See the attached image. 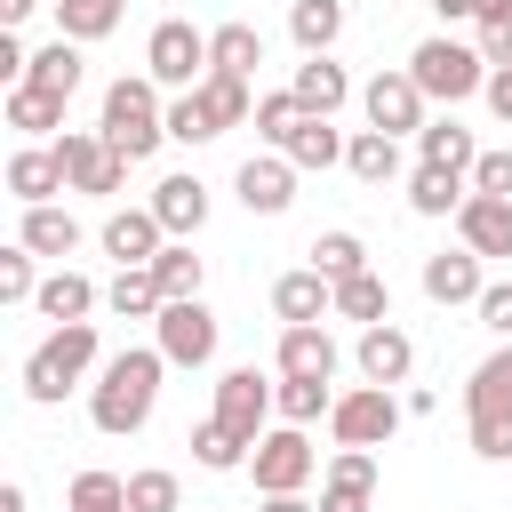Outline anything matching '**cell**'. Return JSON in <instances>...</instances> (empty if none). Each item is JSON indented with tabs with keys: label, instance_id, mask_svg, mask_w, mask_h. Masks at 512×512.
Wrapping results in <instances>:
<instances>
[{
	"label": "cell",
	"instance_id": "d590c367",
	"mask_svg": "<svg viewBox=\"0 0 512 512\" xmlns=\"http://www.w3.org/2000/svg\"><path fill=\"white\" fill-rule=\"evenodd\" d=\"M312 272H320V280H352V272H368L360 232H320V240H312Z\"/></svg>",
	"mask_w": 512,
	"mask_h": 512
},
{
	"label": "cell",
	"instance_id": "1f68e13d",
	"mask_svg": "<svg viewBox=\"0 0 512 512\" xmlns=\"http://www.w3.org/2000/svg\"><path fill=\"white\" fill-rule=\"evenodd\" d=\"M24 88L72 96V88H80V40H48V48H32V72H24Z\"/></svg>",
	"mask_w": 512,
	"mask_h": 512
},
{
	"label": "cell",
	"instance_id": "ee69618b",
	"mask_svg": "<svg viewBox=\"0 0 512 512\" xmlns=\"http://www.w3.org/2000/svg\"><path fill=\"white\" fill-rule=\"evenodd\" d=\"M128 512H176V472H128Z\"/></svg>",
	"mask_w": 512,
	"mask_h": 512
},
{
	"label": "cell",
	"instance_id": "681fc988",
	"mask_svg": "<svg viewBox=\"0 0 512 512\" xmlns=\"http://www.w3.org/2000/svg\"><path fill=\"white\" fill-rule=\"evenodd\" d=\"M480 56H488L496 72H512V16H488V24H480Z\"/></svg>",
	"mask_w": 512,
	"mask_h": 512
},
{
	"label": "cell",
	"instance_id": "f5cc1de1",
	"mask_svg": "<svg viewBox=\"0 0 512 512\" xmlns=\"http://www.w3.org/2000/svg\"><path fill=\"white\" fill-rule=\"evenodd\" d=\"M264 512H320V504H304V496H264Z\"/></svg>",
	"mask_w": 512,
	"mask_h": 512
},
{
	"label": "cell",
	"instance_id": "ba28073f",
	"mask_svg": "<svg viewBox=\"0 0 512 512\" xmlns=\"http://www.w3.org/2000/svg\"><path fill=\"white\" fill-rule=\"evenodd\" d=\"M56 160H64V184L72 192H96V200H112L120 184H128V152H112L104 136H88V128H72L64 144H48Z\"/></svg>",
	"mask_w": 512,
	"mask_h": 512
},
{
	"label": "cell",
	"instance_id": "f1b7e54d",
	"mask_svg": "<svg viewBox=\"0 0 512 512\" xmlns=\"http://www.w3.org/2000/svg\"><path fill=\"white\" fill-rule=\"evenodd\" d=\"M16 248H32V256H72L80 248V224L48 200V208H24V232H16Z\"/></svg>",
	"mask_w": 512,
	"mask_h": 512
},
{
	"label": "cell",
	"instance_id": "e0dca14e",
	"mask_svg": "<svg viewBox=\"0 0 512 512\" xmlns=\"http://www.w3.org/2000/svg\"><path fill=\"white\" fill-rule=\"evenodd\" d=\"M280 376L288 384H328L336 376V344H328L320 320L312 328H280Z\"/></svg>",
	"mask_w": 512,
	"mask_h": 512
},
{
	"label": "cell",
	"instance_id": "b9f144b4",
	"mask_svg": "<svg viewBox=\"0 0 512 512\" xmlns=\"http://www.w3.org/2000/svg\"><path fill=\"white\" fill-rule=\"evenodd\" d=\"M296 120H304V104H296L288 88H280V96H256V136H264L272 152H280V136H288Z\"/></svg>",
	"mask_w": 512,
	"mask_h": 512
},
{
	"label": "cell",
	"instance_id": "83f0119b",
	"mask_svg": "<svg viewBox=\"0 0 512 512\" xmlns=\"http://www.w3.org/2000/svg\"><path fill=\"white\" fill-rule=\"evenodd\" d=\"M344 168H352L360 184H392V176H400V136H384V128H360V136L344 144Z\"/></svg>",
	"mask_w": 512,
	"mask_h": 512
},
{
	"label": "cell",
	"instance_id": "7402d4cb",
	"mask_svg": "<svg viewBox=\"0 0 512 512\" xmlns=\"http://www.w3.org/2000/svg\"><path fill=\"white\" fill-rule=\"evenodd\" d=\"M408 368H416V344H408L392 320H384V328H360V376H368V384L392 392V384H408Z\"/></svg>",
	"mask_w": 512,
	"mask_h": 512
},
{
	"label": "cell",
	"instance_id": "74e56055",
	"mask_svg": "<svg viewBox=\"0 0 512 512\" xmlns=\"http://www.w3.org/2000/svg\"><path fill=\"white\" fill-rule=\"evenodd\" d=\"M152 280H160V296H168V304H184V296H200V256L176 240V248H160V256H152Z\"/></svg>",
	"mask_w": 512,
	"mask_h": 512
},
{
	"label": "cell",
	"instance_id": "2e32d148",
	"mask_svg": "<svg viewBox=\"0 0 512 512\" xmlns=\"http://www.w3.org/2000/svg\"><path fill=\"white\" fill-rule=\"evenodd\" d=\"M272 312H280L288 328H312L320 312H336V280H320L312 264H304V272H280V280H272Z\"/></svg>",
	"mask_w": 512,
	"mask_h": 512
},
{
	"label": "cell",
	"instance_id": "e575fe53",
	"mask_svg": "<svg viewBox=\"0 0 512 512\" xmlns=\"http://www.w3.org/2000/svg\"><path fill=\"white\" fill-rule=\"evenodd\" d=\"M472 192H464V176H448V168H416V184H408V208L416 216H448V208H464Z\"/></svg>",
	"mask_w": 512,
	"mask_h": 512
},
{
	"label": "cell",
	"instance_id": "ab89813d",
	"mask_svg": "<svg viewBox=\"0 0 512 512\" xmlns=\"http://www.w3.org/2000/svg\"><path fill=\"white\" fill-rule=\"evenodd\" d=\"M72 512H128V480L120 472H80L72 480Z\"/></svg>",
	"mask_w": 512,
	"mask_h": 512
},
{
	"label": "cell",
	"instance_id": "60d3db41",
	"mask_svg": "<svg viewBox=\"0 0 512 512\" xmlns=\"http://www.w3.org/2000/svg\"><path fill=\"white\" fill-rule=\"evenodd\" d=\"M272 408H280V424H312V416L336 408V392H328V384H288V376H280V400H272Z\"/></svg>",
	"mask_w": 512,
	"mask_h": 512
},
{
	"label": "cell",
	"instance_id": "7bdbcfd3",
	"mask_svg": "<svg viewBox=\"0 0 512 512\" xmlns=\"http://www.w3.org/2000/svg\"><path fill=\"white\" fill-rule=\"evenodd\" d=\"M192 456H200V464H208V472H232V464H240V456H248V448H240V440H232V432H224V424H216V416H208V424H200V432H192Z\"/></svg>",
	"mask_w": 512,
	"mask_h": 512
},
{
	"label": "cell",
	"instance_id": "ac0fdd59",
	"mask_svg": "<svg viewBox=\"0 0 512 512\" xmlns=\"http://www.w3.org/2000/svg\"><path fill=\"white\" fill-rule=\"evenodd\" d=\"M456 232H464V248H472V256H512V200L472 192V200L456 208Z\"/></svg>",
	"mask_w": 512,
	"mask_h": 512
},
{
	"label": "cell",
	"instance_id": "d4e9b609",
	"mask_svg": "<svg viewBox=\"0 0 512 512\" xmlns=\"http://www.w3.org/2000/svg\"><path fill=\"white\" fill-rule=\"evenodd\" d=\"M208 64L232 72V80H248V72L264 64V32H256V24H216V32H208Z\"/></svg>",
	"mask_w": 512,
	"mask_h": 512
},
{
	"label": "cell",
	"instance_id": "5b68a950",
	"mask_svg": "<svg viewBox=\"0 0 512 512\" xmlns=\"http://www.w3.org/2000/svg\"><path fill=\"white\" fill-rule=\"evenodd\" d=\"M408 80H416L424 96H440V104H464V96L488 88V56L464 48V40H424V48L408 56Z\"/></svg>",
	"mask_w": 512,
	"mask_h": 512
},
{
	"label": "cell",
	"instance_id": "603a6c76",
	"mask_svg": "<svg viewBox=\"0 0 512 512\" xmlns=\"http://www.w3.org/2000/svg\"><path fill=\"white\" fill-rule=\"evenodd\" d=\"M8 192H16L24 208H48V192H64V160H56V152H40V144L8 152Z\"/></svg>",
	"mask_w": 512,
	"mask_h": 512
},
{
	"label": "cell",
	"instance_id": "6da1fadb",
	"mask_svg": "<svg viewBox=\"0 0 512 512\" xmlns=\"http://www.w3.org/2000/svg\"><path fill=\"white\" fill-rule=\"evenodd\" d=\"M160 368H168V352L152 344V352H120V360H104V376L88 384V416H96V432H144V416H152V400H160Z\"/></svg>",
	"mask_w": 512,
	"mask_h": 512
},
{
	"label": "cell",
	"instance_id": "f546056e",
	"mask_svg": "<svg viewBox=\"0 0 512 512\" xmlns=\"http://www.w3.org/2000/svg\"><path fill=\"white\" fill-rule=\"evenodd\" d=\"M32 304H40L56 328H72V320H88V312H96V280H80V272H48Z\"/></svg>",
	"mask_w": 512,
	"mask_h": 512
},
{
	"label": "cell",
	"instance_id": "3957f363",
	"mask_svg": "<svg viewBox=\"0 0 512 512\" xmlns=\"http://www.w3.org/2000/svg\"><path fill=\"white\" fill-rule=\"evenodd\" d=\"M160 80H112L104 88V144L112 152H128V160H144V152H160V136H168V112H160V96H152Z\"/></svg>",
	"mask_w": 512,
	"mask_h": 512
},
{
	"label": "cell",
	"instance_id": "c3c4849f",
	"mask_svg": "<svg viewBox=\"0 0 512 512\" xmlns=\"http://www.w3.org/2000/svg\"><path fill=\"white\" fill-rule=\"evenodd\" d=\"M480 328L512 344V280H488V296H480Z\"/></svg>",
	"mask_w": 512,
	"mask_h": 512
},
{
	"label": "cell",
	"instance_id": "d6a6232c",
	"mask_svg": "<svg viewBox=\"0 0 512 512\" xmlns=\"http://www.w3.org/2000/svg\"><path fill=\"white\" fill-rule=\"evenodd\" d=\"M336 312L360 320V328H384V320H392V288H384L376 272H352V280H336Z\"/></svg>",
	"mask_w": 512,
	"mask_h": 512
},
{
	"label": "cell",
	"instance_id": "484cf974",
	"mask_svg": "<svg viewBox=\"0 0 512 512\" xmlns=\"http://www.w3.org/2000/svg\"><path fill=\"white\" fill-rule=\"evenodd\" d=\"M200 112H208V128L224 136V128H240V120H256V104H248V80H232V72H208L200 88Z\"/></svg>",
	"mask_w": 512,
	"mask_h": 512
},
{
	"label": "cell",
	"instance_id": "30bf717a",
	"mask_svg": "<svg viewBox=\"0 0 512 512\" xmlns=\"http://www.w3.org/2000/svg\"><path fill=\"white\" fill-rule=\"evenodd\" d=\"M272 384L256 376V368H224V384H216V424L240 440V448H256L264 440V416H272Z\"/></svg>",
	"mask_w": 512,
	"mask_h": 512
},
{
	"label": "cell",
	"instance_id": "f907efd6",
	"mask_svg": "<svg viewBox=\"0 0 512 512\" xmlns=\"http://www.w3.org/2000/svg\"><path fill=\"white\" fill-rule=\"evenodd\" d=\"M488 112L512 120V72H488Z\"/></svg>",
	"mask_w": 512,
	"mask_h": 512
},
{
	"label": "cell",
	"instance_id": "d6986e66",
	"mask_svg": "<svg viewBox=\"0 0 512 512\" xmlns=\"http://www.w3.org/2000/svg\"><path fill=\"white\" fill-rule=\"evenodd\" d=\"M368 496H376V456H368V448H336V456H328V496H320V512H368Z\"/></svg>",
	"mask_w": 512,
	"mask_h": 512
},
{
	"label": "cell",
	"instance_id": "bcb514c9",
	"mask_svg": "<svg viewBox=\"0 0 512 512\" xmlns=\"http://www.w3.org/2000/svg\"><path fill=\"white\" fill-rule=\"evenodd\" d=\"M168 136H176V144H208V136H216L208 112H200V96H176V104H168Z\"/></svg>",
	"mask_w": 512,
	"mask_h": 512
},
{
	"label": "cell",
	"instance_id": "ffe728a7",
	"mask_svg": "<svg viewBox=\"0 0 512 512\" xmlns=\"http://www.w3.org/2000/svg\"><path fill=\"white\" fill-rule=\"evenodd\" d=\"M288 96H296L312 120H336V104L352 96V80H344V64H336V56H304V64H296V80H288Z\"/></svg>",
	"mask_w": 512,
	"mask_h": 512
},
{
	"label": "cell",
	"instance_id": "5bb4252c",
	"mask_svg": "<svg viewBox=\"0 0 512 512\" xmlns=\"http://www.w3.org/2000/svg\"><path fill=\"white\" fill-rule=\"evenodd\" d=\"M232 184H240V208H248V216H280V208L296 200V168H288L280 152L240 160V176H232Z\"/></svg>",
	"mask_w": 512,
	"mask_h": 512
},
{
	"label": "cell",
	"instance_id": "836d02e7",
	"mask_svg": "<svg viewBox=\"0 0 512 512\" xmlns=\"http://www.w3.org/2000/svg\"><path fill=\"white\" fill-rule=\"evenodd\" d=\"M128 16V0H56V40H104Z\"/></svg>",
	"mask_w": 512,
	"mask_h": 512
},
{
	"label": "cell",
	"instance_id": "db71d44e",
	"mask_svg": "<svg viewBox=\"0 0 512 512\" xmlns=\"http://www.w3.org/2000/svg\"><path fill=\"white\" fill-rule=\"evenodd\" d=\"M0 512H24V488H16V480L0 488Z\"/></svg>",
	"mask_w": 512,
	"mask_h": 512
},
{
	"label": "cell",
	"instance_id": "52a82bcc",
	"mask_svg": "<svg viewBox=\"0 0 512 512\" xmlns=\"http://www.w3.org/2000/svg\"><path fill=\"white\" fill-rule=\"evenodd\" d=\"M312 440H304V424H280V432H264L256 448H248V472H256V488L264 496H296L304 480H312Z\"/></svg>",
	"mask_w": 512,
	"mask_h": 512
},
{
	"label": "cell",
	"instance_id": "277c9868",
	"mask_svg": "<svg viewBox=\"0 0 512 512\" xmlns=\"http://www.w3.org/2000/svg\"><path fill=\"white\" fill-rule=\"evenodd\" d=\"M88 368H96V328H88V320H72V328H56V336L24 360V392L48 408V400H64Z\"/></svg>",
	"mask_w": 512,
	"mask_h": 512
},
{
	"label": "cell",
	"instance_id": "11a10c76",
	"mask_svg": "<svg viewBox=\"0 0 512 512\" xmlns=\"http://www.w3.org/2000/svg\"><path fill=\"white\" fill-rule=\"evenodd\" d=\"M472 16H480V24H488V16H512V0H480Z\"/></svg>",
	"mask_w": 512,
	"mask_h": 512
},
{
	"label": "cell",
	"instance_id": "7dc6e473",
	"mask_svg": "<svg viewBox=\"0 0 512 512\" xmlns=\"http://www.w3.org/2000/svg\"><path fill=\"white\" fill-rule=\"evenodd\" d=\"M472 192L512 200V152H480V160H472Z\"/></svg>",
	"mask_w": 512,
	"mask_h": 512
},
{
	"label": "cell",
	"instance_id": "816d5d0a",
	"mask_svg": "<svg viewBox=\"0 0 512 512\" xmlns=\"http://www.w3.org/2000/svg\"><path fill=\"white\" fill-rule=\"evenodd\" d=\"M32 8H40V0H0V24H8V32H16V24H24V16H32Z\"/></svg>",
	"mask_w": 512,
	"mask_h": 512
},
{
	"label": "cell",
	"instance_id": "cb8c5ba5",
	"mask_svg": "<svg viewBox=\"0 0 512 512\" xmlns=\"http://www.w3.org/2000/svg\"><path fill=\"white\" fill-rule=\"evenodd\" d=\"M280 160H288V168H336V160H344V136H336L328 120H312V112H304V120L280 136Z\"/></svg>",
	"mask_w": 512,
	"mask_h": 512
},
{
	"label": "cell",
	"instance_id": "9c48e42d",
	"mask_svg": "<svg viewBox=\"0 0 512 512\" xmlns=\"http://www.w3.org/2000/svg\"><path fill=\"white\" fill-rule=\"evenodd\" d=\"M152 328H160V352H168L176 368H208V360H216V312H208L200 296L160 304V312H152Z\"/></svg>",
	"mask_w": 512,
	"mask_h": 512
},
{
	"label": "cell",
	"instance_id": "4dcf8cb0",
	"mask_svg": "<svg viewBox=\"0 0 512 512\" xmlns=\"http://www.w3.org/2000/svg\"><path fill=\"white\" fill-rule=\"evenodd\" d=\"M288 32H296L304 56H328L336 32H344V0H296V8H288Z\"/></svg>",
	"mask_w": 512,
	"mask_h": 512
},
{
	"label": "cell",
	"instance_id": "4316f807",
	"mask_svg": "<svg viewBox=\"0 0 512 512\" xmlns=\"http://www.w3.org/2000/svg\"><path fill=\"white\" fill-rule=\"evenodd\" d=\"M416 144H424V168H448V176H464V168L480 160L472 128H456V120H424V128H416Z\"/></svg>",
	"mask_w": 512,
	"mask_h": 512
},
{
	"label": "cell",
	"instance_id": "44dd1931",
	"mask_svg": "<svg viewBox=\"0 0 512 512\" xmlns=\"http://www.w3.org/2000/svg\"><path fill=\"white\" fill-rule=\"evenodd\" d=\"M152 216H160V232H176V240L200 232V224H208V184H200V176H160V184H152Z\"/></svg>",
	"mask_w": 512,
	"mask_h": 512
},
{
	"label": "cell",
	"instance_id": "7a4b0ae2",
	"mask_svg": "<svg viewBox=\"0 0 512 512\" xmlns=\"http://www.w3.org/2000/svg\"><path fill=\"white\" fill-rule=\"evenodd\" d=\"M464 416H472V448H480L488 464H504V456H512V344H496V352L472 368Z\"/></svg>",
	"mask_w": 512,
	"mask_h": 512
},
{
	"label": "cell",
	"instance_id": "8fae6325",
	"mask_svg": "<svg viewBox=\"0 0 512 512\" xmlns=\"http://www.w3.org/2000/svg\"><path fill=\"white\" fill-rule=\"evenodd\" d=\"M392 424H400V408H392V392H384V384H368V392H344V400L328 408V432H336V448H384V440H392Z\"/></svg>",
	"mask_w": 512,
	"mask_h": 512
},
{
	"label": "cell",
	"instance_id": "9a60e30c",
	"mask_svg": "<svg viewBox=\"0 0 512 512\" xmlns=\"http://www.w3.org/2000/svg\"><path fill=\"white\" fill-rule=\"evenodd\" d=\"M424 296H432V304H480V296H488L480 256H472V248H456V256H448V248L424 256Z\"/></svg>",
	"mask_w": 512,
	"mask_h": 512
},
{
	"label": "cell",
	"instance_id": "8d00e7d4",
	"mask_svg": "<svg viewBox=\"0 0 512 512\" xmlns=\"http://www.w3.org/2000/svg\"><path fill=\"white\" fill-rule=\"evenodd\" d=\"M56 120H64V96H48V88H8V128L48 136Z\"/></svg>",
	"mask_w": 512,
	"mask_h": 512
},
{
	"label": "cell",
	"instance_id": "f6af8a7d",
	"mask_svg": "<svg viewBox=\"0 0 512 512\" xmlns=\"http://www.w3.org/2000/svg\"><path fill=\"white\" fill-rule=\"evenodd\" d=\"M0 296H8V304H32V296H40V280H32V248H8V256H0Z\"/></svg>",
	"mask_w": 512,
	"mask_h": 512
},
{
	"label": "cell",
	"instance_id": "9f6ffc18",
	"mask_svg": "<svg viewBox=\"0 0 512 512\" xmlns=\"http://www.w3.org/2000/svg\"><path fill=\"white\" fill-rule=\"evenodd\" d=\"M432 8H440V16H472L480 0H432Z\"/></svg>",
	"mask_w": 512,
	"mask_h": 512
},
{
	"label": "cell",
	"instance_id": "f35d334b",
	"mask_svg": "<svg viewBox=\"0 0 512 512\" xmlns=\"http://www.w3.org/2000/svg\"><path fill=\"white\" fill-rule=\"evenodd\" d=\"M104 304H112L120 320H144V312H160L168 296H160V280H152V264H144V272H120V280L104 288Z\"/></svg>",
	"mask_w": 512,
	"mask_h": 512
},
{
	"label": "cell",
	"instance_id": "4fadbf2b",
	"mask_svg": "<svg viewBox=\"0 0 512 512\" xmlns=\"http://www.w3.org/2000/svg\"><path fill=\"white\" fill-rule=\"evenodd\" d=\"M160 248H168V232H160L152 208H120V216H104V256H120V272H144Z\"/></svg>",
	"mask_w": 512,
	"mask_h": 512
},
{
	"label": "cell",
	"instance_id": "8992f818",
	"mask_svg": "<svg viewBox=\"0 0 512 512\" xmlns=\"http://www.w3.org/2000/svg\"><path fill=\"white\" fill-rule=\"evenodd\" d=\"M216 64H208V32H192L184 16H168V24H152V40H144V80H160V88H200Z\"/></svg>",
	"mask_w": 512,
	"mask_h": 512
},
{
	"label": "cell",
	"instance_id": "7c38bea8",
	"mask_svg": "<svg viewBox=\"0 0 512 512\" xmlns=\"http://www.w3.org/2000/svg\"><path fill=\"white\" fill-rule=\"evenodd\" d=\"M360 104H368V128H384V136L424 128V88H416L408 72H376V80L360 88Z\"/></svg>",
	"mask_w": 512,
	"mask_h": 512
}]
</instances>
